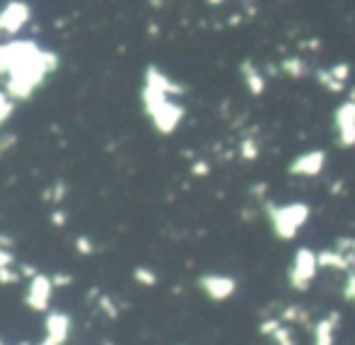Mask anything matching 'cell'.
Instances as JSON below:
<instances>
[{
  "label": "cell",
  "instance_id": "29",
  "mask_svg": "<svg viewBox=\"0 0 355 345\" xmlns=\"http://www.w3.org/2000/svg\"><path fill=\"white\" fill-rule=\"evenodd\" d=\"M65 220H68V215H65V210L56 208L54 213H51V224H54V227H65Z\"/></svg>",
  "mask_w": 355,
  "mask_h": 345
},
{
  "label": "cell",
  "instance_id": "20",
  "mask_svg": "<svg viewBox=\"0 0 355 345\" xmlns=\"http://www.w3.org/2000/svg\"><path fill=\"white\" fill-rule=\"evenodd\" d=\"M65 194H68V186H65V181H54V184L46 189V194H44V198L46 200H51V203H63V198H65Z\"/></svg>",
  "mask_w": 355,
  "mask_h": 345
},
{
  "label": "cell",
  "instance_id": "13",
  "mask_svg": "<svg viewBox=\"0 0 355 345\" xmlns=\"http://www.w3.org/2000/svg\"><path fill=\"white\" fill-rule=\"evenodd\" d=\"M239 75H242L244 87H247V92L252 94V97H261V94L266 92V75L261 73V68H258L252 59H244L242 63H239Z\"/></svg>",
  "mask_w": 355,
  "mask_h": 345
},
{
  "label": "cell",
  "instance_id": "1",
  "mask_svg": "<svg viewBox=\"0 0 355 345\" xmlns=\"http://www.w3.org/2000/svg\"><path fill=\"white\" fill-rule=\"evenodd\" d=\"M61 59L56 51L44 49L34 39L0 41V80L3 90L15 102L30 99L51 73H56Z\"/></svg>",
  "mask_w": 355,
  "mask_h": 345
},
{
  "label": "cell",
  "instance_id": "11",
  "mask_svg": "<svg viewBox=\"0 0 355 345\" xmlns=\"http://www.w3.org/2000/svg\"><path fill=\"white\" fill-rule=\"evenodd\" d=\"M316 256H319V268H326V271H353L355 268V253L345 249H321L316 251Z\"/></svg>",
  "mask_w": 355,
  "mask_h": 345
},
{
  "label": "cell",
  "instance_id": "17",
  "mask_svg": "<svg viewBox=\"0 0 355 345\" xmlns=\"http://www.w3.org/2000/svg\"><path fill=\"white\" fill-rule=\"evenodd\" d=\"M133 280L143 287H155L157 285V273L148 266H138V268H133Z\"/></svg>",
  "mask_w": 355,
  "mask_h": 345
},
{
  "label": "cell",
  "instance_id": "28",
  "mask_svg": "<svg viewBox=\"0 0 355 345\" xmlns=\"http://www.w3.org/2000/svg\"><path fill=\"white\" fill-rule=\"evenodd\" d=\"M343 295H345V300H350V302H355V271L348 275V280H345V287H343Z\"/></svg>",
  "mask_w": 355,
  "mask_h": 345
},
{
  "label": "cell",
  "instance_id": "19",
  "mask_svg": "<svg viewBox=\"0 0 355 345\" xmlns=\"http://www.w3.org/2000/svg\"><path fill=\"white\" fill-rule=\"evenodd\" d=\"M329 73L334 75V78L338 80V83L348 85L350 83V75H353V68H350L348 61H338V63L329 65Z\"/></svg>",
  "mask_w": 355,
  "mask_h": 345
},
{
  "label": "cell",
  "instance_id": "37",
  "mask_svg": "<svg viewBox=\"0 0 355 345\" xmlns=\"http://www.w3.org/2000/svg\"><path fill=\"white\" fill-rule=\"evenodd\" d=\"M0 345H6V343H3V338H0Z\"/></svg>",
  "mask_w": 355,
  "mask_h": 345
},
{
  "label": "cell",
  "instance_id": "3",
  "mask_svg": "<svg viewBox=\"0 0 355 345\" xmlns=\"http://www.w3.org/2000/svg\"><path fill=\"white\" fill-rule=\"evenodd\" d=\"M312 210L307 203L295 200V203H271L266 200V218L271 224V232L276 234L281 242H290L302 232V227L310 220Z\"/></svg>",
  "mask_w": 355,
  "mask_h": 345
},
{
  "label": "cell",
  "instance_id": "24",
  "mask_svg": "<svg viewBox=\"0 0 355 345\" xmlns=\"http://www.w3.org/2000/svg\"><path fill=\"white\" fill-rule=\"evenodd\" d=\"M281 319L285 321V324H292V321L302 324V321L307 319V311L302 309V306H297V304H290V306H285V311L281 314Z\"/></svg>",
  "mask_w": 355,
  "mask_h": 345
},
{
  "label": "cell",
  "instance_id": "23",
  "mask_svg": "<svg viewBox=\"0 0 355 345\" xmlns=\"http://www.w3.org/2000/svg\"><path fill=\"white\" fill-rule=\"evenodd\" d=\"M73 247L80 256H92L94 253V242L88 237V234H78V237L73 239Z\"/></svg>",
  "mask_w": 355,
  "mask_h": 345
},
{
  "label": "cell",
  "instance_id": "4",
  "mask_svg": "<svg viewBox=\"0 0 355 345\" xmlns=\"http://www.w3.org/2000/svg\"><path fill=\"white\" fill-rule=\"evenodd\" d=\"M319 273V256L310 247H300L292 253L290 268H287V285L295 292H307Z\"/></svg>",
  "mask_w": 355,
  "mask_h": 345
},
{
  "label": "cell",
  "instance_id": "33",
  "mask_svg": "<svg viewBox=\"0 0 355 345\" xmlns=\"http://www.w3.org/2000/svg\"><path fill=\"white\" fill-rule=\"evenodd\" d=\"M0 247H3V249H12V247H15V239L0 232Z\"/></svg>",
  "mask_w": 355,
  "mask_h": 345
},
{
  "label": "cell",
  "instance_id": "35",
  "mask_svg": "<svg viewBox=\"0 0 355 345\" xmlns=\"http://www.w3.org/2000/svg\"><path fill=\"white\" fill-rule=\"evenodd\" d=\"M208 3H210V6H223L225 0H208Z\"/></svg>",
  "mask_w": 355,
  "mask_h": 345
},
{
  "label": "cell",
  "instance_id": "15",
  "mask_svg": "<svg viewBox=\"0 0 355 345\" xmlns=\"http://www.w3.org/2000/svg\"><path fill=\"white\" fill-rule=\"evenodd\" d=\"M281 70L287 75V78H292V80H302V78H307V75L314 73V70L310 68V63H307L305 59H295V56H290V59L283 61Z\"/></svg>",
  "mask_w": 355,
  "mask_h": 345
},
{
  "label": "cell",
  "instance_id": "14",
  "mask_svg": "<svg viewBox=\"0 0 355 345\" xmlns=\"http://www.w3.org/2000/svg\"><path fill=\"white\" fill-rule=\"evenodd\" d=\"M338 314H326L312 328V345H334L336 343V326H338Z\"/></svg>",
  "mask_w": 355,
  "mask_h": 345
},
{
  "label": "cell",
  "instance_id": "16",
  "mask_svg": "<svg viewBox=\"0 0 355 345\" xmlns=\"http://www.w3.org/2000/svg\"><path fill=\"white\" fill-rule=\"evenodd\" d=\"M312 75H314V80L326 90V92H331V94H343V92H348V85L338 83V80H336L334 75L329 73V68H314V73H312Z\"/></svg>",
  "mask_w": 355,
  "mask_h": 345
},
{
  "label": "cell",
  "instance_id": "27",
  "mask_svg": "<svg viewBox=\"0 0 355 345\" xmlns=\"http://www.w3.org/2000/svg\"><path fill=\"white\" fill-rule=\"evenodd\" d=\"M17 143V136L15 133H0V157L6 155L8 150H10L12 145Z\"/></svg>",
  "mask_w": 355,
  "mask_h": 345
},
{
  "label": "cell",
  "instance_id": "2",
  "mask_svg": "<svg viewBox=\"0 0 355 345\" xmlns=\"http://www.w3.org/2000/svg\"><path fill=\"white\" fill-rule=\"evenodd\" d=\"M141 102H143V112L150 118L152 128L162 136H172L176 128L181 126L186 116V109L176 102L174 97H170L167 92L157 87H150V85L143 83L141 90Z\"/></svg>",
  "mask_w": 355,
  "mask_h": 345
},
{
  "label": "cell",
  "instance_id": "32",
  "mask_svg": "<svg viewBox=\"0 0 355 345\" xmlns=\"http://www.w3.org/2000/svg\"><path fill=\"white\" fill-rule=\"evenodd\" d=\"M20 273H22V280H32L39 271L34 266H30V263H20Z\"/></svg>",
  "mask_w": 355,
  "mask_h": 345
},
{
  "label": "cell",
  "instance_id": "36",
  "mask_svg": "<svg viewBox=\"0 0 355 345\" xmlns=\"http://www.w3.org/2000/svg\"><path fill=\"white\" fill-rule=\"evenodd\" d=\"M104 345H114V343H109V340H104Z\"/></svg>",
  "mask_w": 355,
  "mask_h": 345
},
{
  "label": "cell",
  "instance_id": "30",
  "mask_svg": "<svg viewBox=\"0 0 355 345\" xmlns=\"http://www.w3.org/2000/svg\"><path fill=\"white\" fill-rule=\"evenodd\" d=\"M0 266H15V253H12V249L0 247Z\"/></svg>",
  "mask_w": 355,
  "mask_h": 345
},
{
  "label": "cell",
  "instance_id": "18",
  "mask_svg": "<svg viewBox=\"0 0 355 345\" xmlns=\"http://www.w3.org/2000/svg\"><path fill=\"white\" fill-rule=\"evenodd\" d=\"M15 104L17 102L6 92V90H0V126L10 121V116L15 114Z\"/></svg>",
  "mask_w": 355,
  "mask_h": 345
},
{
  "label": "cell",
  "instance_id": "6",
  "mask_svg": "<svg viewBox=\"0 0 355 345\" xmlns=\"http://www.w3.org/2000/svg\"><path fill=\"white\" fill-rule=\"evenodd\" d=\"M70 331H73V319L65 311L54 309L44 319V333L34 345H65Z\"/></svg>",
  "mask_w": 355,
  "mask_h": 345
},
{
  "label": "cell",
  "instance_id": "34",
  "mask_svg": "<svg viewBox=\"0 0 355 345\" xmlns=\"http://www.w3.org/2000/svg\"><path fill=\"white\" fill-rule=\"evenodd\" d=\"M348 99H350V102H355V85H353V87H348Z\"/></svg>",
  "mask_w": 355,
  "mask_h": 345
},
{
  "label": "cell",
  "instance_id": "21",
  "mask_svg": "<svg viewBox=\"0 0 355 345\" xmlns=\"http://www.w3.org/2000/svg\"><path fill=\"white\" fill-rule=\"evenodd\" d=\"M22 280L20 268L15 266H0V285H17Z\"/></svg>",
  "mask_w": 355,
  "mask_h": 345
},
{
  "label": "cell",
  "instance_id": "8",
  "mask_svg": "<svg viewBox=\"0 0 355 345\" xmlns=\"http://www.w3.org/2000/svg\"><path fill=\"white\" fill-rule=\"evenodd\" d=\"M54 290L56 287H54L51 275L37 273V275L30 280V285H27L25 304L30 306L32 311H37V314H44V311H49V306H51V295H54Z\"/></svg>",
  "mask_w": 355,
  "mask_h": 345
},
{
  "label": "cell",
  "instance_id": "5",
  "mask_svg": "<svg viewBox=\"0 0 355 345\" xmlns=\"http://www.w3.org/2000/svg\"><path fill=\"white\" fill-rule=\"evenodd\" d=\"M32 22V6L27 0H8L0 8V36L12 39Z\"/></svg>",
  "mask_w": 355,
  "mask_h": 345
},
{
  "label": "cell",
  "instance_id": "12",
  "mask_svg": "<svg viewBox=\"0 0 355 345\" xmlns=\"http://www.w3.org/2000/svg\"><path fill=\"white\" fill-rule=\"evenodd\" d=\"M143 83L150 85V87L162 90V92H167L170 97H181V94H184V85H179L174 78H170V75L157 68V65H148L145 75H143Z\"/></svg>",
  "mask_w": 355,
  "mask_h": 345
},
{
  "label": "cell",
  "instance_id": "38",
  "mask_svg": "<svg viewBox=\"0 0 355 345\" xmlns=\"http://www.w3.org/2000/svg\"><path fill=\"white\" fill-rule=\"evenodd\" d=\"M244 3H252V0H244Z\"/></svg>",
  "mask_w": 355,
  "mask_h": 345
},
{
  "label": "cell",
  "instance_id": "7",
  "mask_svg": "<svg viewBox=\"0 0 355 345\" xmlns=\"http://www.w3.org/2000/svg\"><path fill=\"white\" fill-rule=\"evenodd\" d=\"M334 138L338 147L355 145V102L345 99L334 112Z\"/></svg>",
  "mask_w": 355,
  "mask_h": 345
},
{
  "label": "cell",
  "instance_id": "31",
  "mask_svg": "<svg viewBox=\"0 0 355 345\" xmlns=\"http://www.w3.org/2000/svg\"><path fill=\"white\" fill-rule=\"evenodd\" d=\"M191 171H194L196 176H208L210 174V167H208V162L199 160V162H194V165H191Z\"/></svg>",
  "mask_w": 355,
  "mask_h": 345
},
{
  "label": "cell",
  "instance_id": "22",
  "mask_svg": "<svg viewBox=\"0 0 355 345\" xmlns=\"http://www.w3.org/2000/svg\"><path fill=\"white\" fill-rule=\"evenodd\" d=\"M239 155H242V160L252 162L258 157V143L254 140V138H244L242 143H239Z\"/></svg>",
  "mask_w": 355,
  "mask_h": 345
},
{
  "label": "cell",
  "instance_id": "9",
  "mask_svg": "<svg viewBox=\"0 0 355 345\" xmlns=\"http://www.w3.org/2000/svg\"><path fill=\"white\" fill-rule=\"evenodd\" d=\"M199 287L208 300L213 302H227L237 292V280L225 273H205L199 278Z\"/></svg>",
  "mask_w": 355,
  "mask_h": 345
},
{
  "label": "cell",
  "instance_id": "25",
  "mask_svg": "<svg viewBox=\"0 0 355 345\" xmlns=\"http://www.w3.org/2000/svg\"><path fill=\"white\" fill-rule=\"evenodd\" d=\"M97 306L109 316V319H119V306L109 295H97Z\"/></svg>",
  "mask_w": 355,
  "mask_h": 345
},
{
  "label": "cell",
  "instance_id": "10",
  "mask_svg": "<svg viewBox=\"0 0 355 345\" xmlns=\"http://www.w3.org/2000/svg\"><path fill=\"white\" fill-rule=\"evenodd\" d=\"M326 167V152L324 150H307L300 152L295 160L287 165V174L290 176H300V179H314L324 171Z\"/></svg>",
  "mask_w": 355,
  "mask_h": 345
},
{
  "label": "cell",
  "instance_id": "26",
  "mask_svg": "<svg viewBox=\"0 0 355 345\" xmlns=\"http://www.w3.org/2000/svg\"><path fill=\"white\" fill-rule=\"evenodd\" d=\"M51 280H54V287H56V290H59V287L73 285V275H70V273H63V271H56L54 275H51Z\"/></svg>",
  "mask_w": 355,
  "mask_h": 345
}]
</instances>
